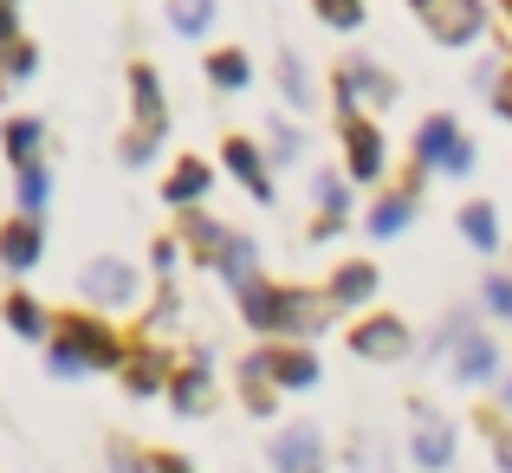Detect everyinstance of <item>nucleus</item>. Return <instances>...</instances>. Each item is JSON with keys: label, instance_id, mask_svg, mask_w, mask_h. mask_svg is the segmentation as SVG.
<instances>
[{"label": "nucleus", "instance_id": "22", "mask_svg": "<svg viewBox=\"0 0 512 473\" xmlns=\"http://www.w3.org/2000/svg\"><path fill=\"white\" fill-rule=\"evenodd\" d=\"M279 91H286L299 111H312V104H318V91H312V78H305L299 52H279Z\"/></svg>", "mask_w": 512, "mask_h": 473}, {"label": "nucleus", "instance_id": "29", "mask_svg": "<svg viewBox=\"0 0 512 473\" xmlns=\"http://www.w3.org/2000/svg\"><path fill=\"white\" fill-rule=\"evenodd\" d=\"M7 324H13L20 337H46V312H39L26 292H13V299H7Z\"/></svg>", "mask_w": 512, "mask_h": 473}, {"label": "nucleus", "instance_id": "20", "mask_svg": "<svg viewBox=\"0 0 512 473\" xmlns=\"http://www.w3.org/2000/svg\"><path fill=\"white\" fill-rule=\"evenodd\" d=\"M409 214H415V195H389V201H376V208H370V234H376V240H396L402 227H409Z\"/></svg>", "mask_w": 512, "mask_h": 473}, {"label": "nucleus", "instance_id": "9", "mask_svg": "<svg viewBox=\"0 0 512 473\" xmlns=\"http://www.w3.org/2000/svg\"><path fill=\"white\" fill-rule=\"evenodd\" d=\"M409 448H415V461H422L428 473H435V467H448L454 461V428L448 422H441V415H415V441H409Z\"/></svg>", "mask_w": 512, "mask_h": 473}, {"label": "nucleus", "instance_id": "28", "mask_svg": "<svg viewBox=\"0 0 512 473\" xmlns=\"http://www.w3.org/2000/svg\"><path fill=\"white\" fill-rule=\"evenodd\" d=\"M169 20H175V33H208V20H214V0H169Z\"/></svg>", "mask_w": 512, "mask_h": 473}, {"label": "nucleus", "instance_id": "40", "mask_svg": "<svg viewBox=\"0 0 512 473\" xmlns=\"http://www.w3.org/2000/svg\"><path fill=\"white\" fill-rule=\"evenodd\" d=\"M467 169H474V143H461V150L448 156V175H467Z\"/></svg>", "mask_w": 512, "mask_h": 473}, {"label": "nucleus", "instance_id": "42", "mask_svg": "<svg viewBox=\"0 0 512 473\" xmlns=\"http://www.w3.org/2000/svg\"><path fill=\"white\" fill-rule=\"evenodd\" d=\"M493 104H500V117H506V124H512V72L500 78V91H493Z\"/></svg>", "mask_w": 512, "mask_h": 473}, {"label": "nucleus", "instance_id": "41", "mask_svg": "<svg viewBox=\"0 0 512 473\" xmlns=\"http://www.w3.org/2000/svg\"><path fill=\"white\" fill-rule=\"evenodd\" d=\"M493 454H500V467L512 473V435H506V428H493Z\"/></svg>", "mask_w": 512, "mask_h": 473}, {"label": "nucleus", "instance_id": "36", "mask_svg": "<svg viewBox=\"0 0 512 473\" xmlns=\"http://www.w3.org/2000/svg\"><path fill=\"white\" fill-rule=\"evenodd\" d=\"M487 305H493L500 318H512V279H500V273L487 279Z\"/></svg>", "mask_w": 512, "mask_h": 473}, {"label": "nucleus", "instance_id": "4", "mask_svg": "<svg viewBox=\"0 0 512 473\" xmlns=\"http://www.w3.org/2000/svg\"><path fill=\"white\" fill-rule=\"evenodd\" d=\"M350 350L370 357V363H396V357H409V324L402 318H370V324L350 331Z\"/></svg>", "mask_w": 512, "mask_h": 473}, {"label": "nucleus", "instance_id": "35", "mask_svg": "<svg viewBox=\"0 0 512 473\" xmlns=\"http://www.w3.org/2000/svg\"><path fill=\"white\" fill-rule=\"evenodd\" d=\"M13 13H20V0H0V52L20 46V20H13Z\"/></svg>", "mask_w": 512, "mask_h": 473}, {"label": "nucleus", "instance_id": "39", "mask_svg": "<svg viewBox=\"0 0 512 473\" xmlns=\"http://www.w3.org/2000/svg\"><path fill=\"white\" fill-rule=\"evenodd\" d=\"M273 150H279V156H299V130H286V124H273Z\"/></svg>", "mask_w": 512, "mask_h": 473}, {"label": "nucleus", "instance_id": "38", "mask_svg": "<svg viewBox=\"0 0 512 473\" xmlns=\"http://www.w3.org/2000/svg\"><path fill=\"white\" fill-rule=\"evenodd\" d=\"M150 260H156V273H169V266L182 260V247H175V240H156V247H150Z\"/></svg>", "mask_w": 512, "mask_h": 473}, {"label": "nucleus", "instance_id": "12", "mask_svg": "<svg viewBox=\"0 0 512 473\" xmlns=\"http://www.w3.org/2000/svg\"><path fill=\"white\" fill-rule=\"evenodd\" d=\"M169 402L182 415H201V409H208V350H201V344L188 350V370L169 383Z\"/></svg>", "mask_w": 512, "mask_h": 473}, {"label": "nucleus", "instance_id": "7", "mask_svg": "<svg viewBox=\"0 0 512 473\" xmlns=\"http://www.w3.org/2000/svg\"><path fill=\"white\" fill-rule=\"evenodd\" d=\"M344 156H350V175H357V182H376V175H383V130L363 124V117H344Z\"/></svg>", "mask_w": 512, "mask_h": 473}, {"label": "nucleus", "instance_id": "21", "mask_svg": "<svg viewBox=\"0 0 512 473\" xmlns=\"http://www.w3.org/2000/svg\"><path fill=\"white\" fill-rule=\"evenodd\" d=\"M370 292H376V266H344V273L331 279L325 299H331V305H363Z\"/></svg>", "mask_w": 512, "mask_h": 473}, {"label": "nucleus", "instance_id": "6", "mask_svg": "<svg viewBox=\"0 0 512 473\" xmlns=\"http://www.w3.org/2000/svg\"><path fill=\"white\" fill-rule=\"evenodd\" d=\"M59 337L78 350V357H85V370H91V363H98V370H117V363H124V344H117L104 324H91V318H65Z\"/></svg>", "mask_w": 512, "mask_h": 473}, {"label": "nucleus", "instance_id": "11", "mask_svg": "<svg viewBox=\"0 0 512 473\" xmlns=\"http://www.w3.org/2000/svg\"><path fill=\"white\" fill-rule=\"evenodd\" d=\"M493 363H500V350H493V337H474V331H454V376L461 383H487Z\"/></svg>", "mask_w": 512, "mask_h": 473}, {"label": "nucleus", "instance_id": "19", "mask_svg": "<svg viewBox=\"0 0 512 473\" xmlns=\"http://www.w3.org/2000/svg\"><path fill=\"white\" fill-rule=\"evenodd\" d=\"M208 182H214V169H208V162H195V156H188V162H175V175L163 182V195L188 208V201H201V195H208Z\"/></svg>", "mask_w": 512, "mask_h": 473}, {"label": "nucleus", "instance_id": "37", "mask_svg": "<svg viewBox=\"0 0 512 473\" xmlns=\"http://www.w3.org/2000/svg\"><path fill=\"white\" fill-rule=\"evenodd\" d=\"M150 150H156V143H150V137H143V130H137V137L124 143V162H130V169H143V162H150Z\"/></svg>", "mask_w": 512, "mask_h": 473}, {"label": "nucleus", "instance_id": "16", "mask_svg": "<svg viewBox=\"0 0 512 473\" xmlns=\"http://www.w3.org/2000/svg\"><path fill=\"white\" fill-rule=\"evenodd\" d=\"M266 370H273V383H286V389H312L318 383L312 350H266Z\"/></svg>", "mask_w": 512, "mask_h": 473}, {"label": "nucleus", "instance_id": "15", "mask_svg": "<svg viewBox=\"0 0 512 473\" xmlns=\"http://www.w3.org/2000/svg\"><path fill=\"white\" fill-rule=\"evenodd\" d=\"M221 156H227V169H234L240 182H247V195H253V201H273V182H266V169H260V150H253L247 137H234Z\"/></svg>", "mask_w": 512, "mask_h": 473}, {"label": "nucleus", "instance_id": "43", "mask_svg": "<svg viewBox=\"0 0 512 473\" xmlns=\"http://www.w3.org/2000/svg\"><path fill=\"white\" fill-rule=\"evenodd\" d=\"M150 473H195V467H188V461H175V454H156V467Z\"/></svg>", "mask_w": 512, "mask_h": 473}, {"label": "nucleus", "instance_id": "24", "mask_svg": "<svg viewBox=\"0 0 512 473\" xmlns=\"http://www.w3.org/2000/svg\"><path fill=\"white\" fill-rule=\"evenodd\" d=\"M39 137H46V124H39V117H13V124H7V156L20 162V169H33Z\"/></svg>", "mask_w": 512, "mask_h": 473}, {"label": "nucleus", "instance_id": "34", "mask_svg": "<svg viewBox=\"0 0 512 473\" xmlns=\"http://www.w3.org/2000/svg\"><path fill=\"white\" fill-rule=\"evenodd\" d=\"M46 169H39V162H33V169H20V201H26V208H39V201H46Z\"/></svg>", "mask_w": 512, "mask_h": 473}, {"label": "nucleus", "instance_id": "33", "mask_svg": "<svg viewBox=\"0 0 512 473\" xmlns=\"http://www.w3.org/2000/svg\"><path fill=\"white\" fill-rule=\"evenodd\" d=\"M33 72H39V52H33V46H26V39H20V46L7 52V78H13V85H20V78H33Z\"/></svg>", "mask_w": 512, "mask_h": 473}, {"label": "nucleus", "instance_id": "30", "mask_svg": "<svg viewBox=\"0 0 512 473\" xmlns=\"http://www.w3.org/2000/svg\"><path fill=\"white\" fill-rule=\"evenodd\" d=\"M312 195H318V208H325V221H338V214H344V182H338V175H325V169H318L312 175Z\"/></svg>", "mask_w": 512, "mask_h": 473}, {"label": "nucleus", "instance_id": "10", "mask_svg": "<svg viewBox=\"0 0 512 473\" xmlns=\"http://www.w3.org/2000/svg\"><path fill=\"white\" fill-rule=\"evenodd\" d=\"M461 150V130H454V117H428L422 130H415V169H448V156Z\"/></svg>", "mask_w": 512, "mask_h": 473}, {"label": "nucleus", "instance_id": "18", "mask_svg": "<svg viewBox=\"0 0 512 473\" xmlns=\"http://www.w3.org/2000/svg\"><path fill=\"white\" fill-rule=\"evenodd\" d=\"M253 266H260V247L234 234V240L221 247V279H227L234 292H247V286H260V279H253Z\"/></svg>", "mask_w": 512, "mask_h": 473}, {"label": "nucleus", "instance_id": "23", "mask_svg": "<svg viewBox=\"0 0 512 473\" xmlns=\"http://www.w3.org/2000/svg\"><path fill=\"white\" fill-rule=\"evenodd\" d=\"M208 78H214V91H240V85L253 78L247 52H234V46H227V52H214V59H208Z\"/></svg>", "mask_w": 512, "mask_h": 473}, {"label": "nucleus", "instance_id": "17", "mask_svg": "<svg viewBox=\"0 0 512 473\" xmlns=\"http://www.w3.org/2000/svg\"><path fill=\"white\" fill-rule=\"evenodd\" d=\"M0 260H7L13 273H26V266L39 260V221H33V214H20V221L0 234Z\"/></svg>", "mask_w": 512, "mask_h": 473}, {"label": "nucleus", "instance_id": "5", "mask_svg": "<svg viewBox=\"0 0 512 473\" xmlns=\"http://www.w3.org/2000/svg\"><path fill=\"white\" fill-rule=\"evenodd\" d=\"M78 286H85V299H91V305H111V312L137 299V273H130L124 260H91Z\"/></svg>", "mask_w": 512, "mask_h": 473}, {"label": "nucleus", "instance_id": "1", "mask_svg": "<svg viewBox=\"0 0 512 473\" xmlns=\"http://www.w3.org/2000/svg\"><path fill=\"white\" fill-rule=\"evenodd\" d=\"M331 299H312V292H286V286H247L240 292V312H247L253 331H312L325 318Z\"/></svg>", "mask_w": 512, "mask_h": 473}, {"label": "nucleus", "instance_id": "31", "mask_svg": "<svg viewBox=\"0 0 512 473\" xmlns=\"http://www.w3.org/2000/svg\"><path fill=\"white\" fill-rule=\"evenodd\" d=\"M46 363H52V376H78L85 370V357H78L72 344H65V337H52V350H46Z\"/></svg>", "mask_w": 512, "mask_h": 473}, {"label": "nucleus", "instance_id": "13", "mask_svg": "<svg viewBox=\"0 0 512 473\" xmlns=\"http://www.w3.org/2000/svg\"><path fill=\"white\" fill-rule=\"evenodd\" d=\"M273 467L279 473H318V428H286L273 441Z\"/></svg>", "mask_w": 512, "mask_h": 473}, {"label": "nucleus", "instance_id": "27", "mask_svg": "<svg viewBox=\"0 0 512 473\" xmlns=\"http://www.w3.org/2000/svg\"><path fill=\"white\" fill-rule=\"evenodd\" d=\"M240 376H247V409H253V415H266V409H273V389H266V383H273V370H266V350L240 363Z\"/></svg>", "mask_w": 512, "mask_h": 473}, {"label": "nucleus", "instance_id": "32", "mask_svg": "<svg viewBox=\"0 0 512 473\" xmlns=\"http://www.w3.org/2000/svg\"><path fill=\"white\" fill-rule=\"evenodd\" d=\"M318 13H325L331 26H344V33H350V26L363 20V0H318Z\"/></svg>", "mask_w": 512, "mask_h": 473}, {"label": "nucleus", "instance_id": "3", "mask_svg": "<svg viewBox=\"0 0 512 473\" xmlns=\"http://www.w3.org/2000/svg\"><path fill=\"white\" fill-rule=\"evenodd\" d=\"M363 98H370V104H389V98H396V85H389V78L376 72L370 59H350L344 72H338V111H344V117H357V104H363Z\"/></svg>", "mask_w": 512, "mask_h": 473}, {"label": "nucleus", "instance_id": "25", "mask_svg": "<svg viewBox=\"0 0 512 473\" xmlns=\"http://www.w3.org/2000/svg\"><path fill=\"white\" fill-rule=\"evenodd\" d=\"M461 234L474 240L480 253H493V247H500V221H493V208H487V201H474V208H461Z\"/></svg>", "mask_w": 512, "mask_h": 473}, {"label": "nucleus", "instance_id": "14", "mask_svg": "<svg viewBox=\"0 0 512 473\" xmlns=\"http://www.w3.org/2000/svg\"><path fill=\"white\" fill-rule=\"evenodd\" d=\"M124 383H130V396H156V389L169 383V363H163V350H156V344L130 350V357H124Z\"/></svg>", "mask_w": 512, "mask_h": 473}, {"label": "nucleus", "instance_id": "26", "mask_svg": "<svg viewBox=\"0 0 512 473\" xmlns=\"http://www.w3.org/2000/svg\"><path fill=\"white\" fill-rule=\"evenodd\" d=\"M182 227H188V247H195V253H208V260H221V247L234 240V234H227L221 221H208V214H188Z\"/></svg>", "mask_w": 512, "mask_h": 473}, {"label": "nucleus", "instance_id": "8", "mask_svg": "<svg viewBox=\"0 0 512 473\" xmlns=\"http://www.w3.org/2000/svg\"><path fill=\"white\" fill-rule=\"evenodd\" d=\"M130 98H137V124H143V137H163L169 130V111H163V85H156V72L150 65H130Z\"/></svg>", "mask_w": 512, "mask_h": 473}, {"label": "nucleus", "instance_id": "2", "mask_svg": "<svg viewBox=\"0 0 512 473\" xmlns=\"http://www.w3.org/2000/svg\"><path fill=\"white\" fill-rule=\"evenodd\" d=\"M422 13V26L441 39V46H474L487 33V7L480 0H409Z\"/></svg>", "mask_w": 512, "mask_h": 473}]
</instances>
